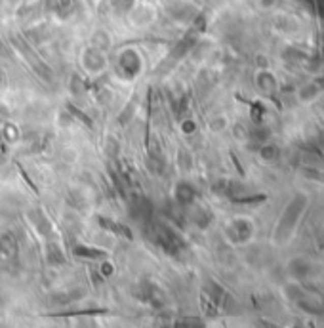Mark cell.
I'll return each instance as SVG.
<instances>
[{
    "label": "cell",
    "instance_id": "cell-2",
    "mask_svg": "<svg viewBox=\"0 0 324 328\" xmlns=\"http://www.w3.org/2000/svg\"><path fill=\"white\" fill-rule=\"evenodd\" d=\"M119 71L126 78H136L141 73V55L136 50H124L119 55Z\"/></svg>",
    "mask_w": 324,
    "mask_h": 328
},
{
    "label": "cell",
    "instance_id": "cell-5",
    "mask_svg": "<svg viewBox=\"0 0 324 328\" xmlns=\"http://www.w3.org/2000/svg\"><path fill=\"white\" fill-rule=\"evenodd\" d=\"M73 254L76 258H82V259H105L109 254L101 248H94V246H86V244H76L73 248Z\"/></svg>",
    "mask_w": 324,
    "mask_h": 328
},
{
    "label": "cell",
    "instance_id": "cell-6",
    "mask_svg": "<svg viewBox=\"0 0 324 328\" xmlns=\"http://www.w3.org/2000/svg\"><path fill=\"white\" fill-rule=\"evenodd\" d=\"M84 82H82V78L78 75H71V78H69V90H71V94H82L84 92Z\"/></svg>",
    "mask_w": 324,
    "mask_h": 328
},
{
    "label": "cell",
    "instance_id": "cell-1",
    "mask_svg": "<svg viewBox=\"0 0 324 328\" xmlns=\"http://www.w3.org/2000/svg\"><path fill=\"white\" fill-rule=\"evenodd\" d=\"M80 65H82V69L90 76H101L105 75L107 67H109V61H107L105 53L92 46V48H86L82 52V55H80Z\"/></svg>",
    "mask_w": 324,
    "mask_h": 328
},
{
    "label": "cell",
    "instance_id": "cell-4",
    "mask_svg": "<svg viewBox=\"0 0 324 328\" xmlns=\"http://www.w3.org/2000/svg\"><path fill=\"white\" fill-rule=\"evenodd\" d=\"M196 191L189 182H180L173 185V198L178 204H191L195 200Z\"/></svg>",
    "mask_w": 324,
    "mask_h": 328
},
{
    "label": "cell",
    "instance_id": "cell-3",
    "mask_svg": "<svg viewBox=\"0 0 324 328\" xmlns=\"http://www.w3.org/2000/svg\"><path fill=\"white\" fill-rule=\"evenodd\" d=\"M96 220H98L99 227L109 231V233H113V235L121 236V238H126V241H132V238H134L130 227H126L124 223H119L116 220H111V218H105V216H98Z\"/></svg>",
    "mask_w": 324,
    "mask_h": 328
},
{
    "label": "cell",
    "instance_id": "cell-7",
    "mask_svg": "<svg viewBox=\"0 0 324 328\" xmlns=\"http://www.w3.org/2000/svg\"><path fill=\"white\" fill-rule=\"evenodd\" d=\"M175 162H178L180 170H189L191 168V157H189V153L185 149H180L178 157H175Z\"/></svg>",
    "mask_w": 324,
    "mask_h": 328
}]
</instances>
